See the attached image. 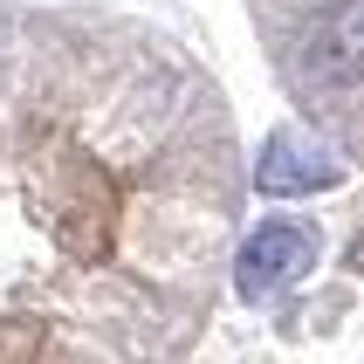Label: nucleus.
Here are the masks:
<instances>
[{
	"instance_id": "f257e3e1",
	"label": "nucleus",
	"mask_w": 364,
	"mask_h": 364,
	"mask_svg": "<svg viewBox=\"0 0 364 364\" xmlns=\"http://www.w3.org/2000/svg\"><path fill=\"white\" fill-rule=\"evenodd\" d=\"M309 268H316V234H309V227H296V220H262V227L241 241L234 289H241L247 303H262V296L296 289Z\"/></svg>"
},
{
	"instance_id": "f03ea898",
	"label": "nucleus",
	"mask_w": 364,
	"mask_h": 364,
	"mask_svg": "<svg viewBox=\"0 0 364 364\" xmlns=\"http://www.w3.org/2000/svg\"><path fill=\"white\" fill-rule=\"evenodd\" d=\"M344 179V165L330 159L323 144H309L303 131H268L262 159H255V186L289 200V193H316V186H337Z\"/></svg>"
},
{
	"instance_id": "7ed1b4c3",
	"label": "nucleus",
	"mask_w": 364,
	"mask_h": 364,
	"mask_svg": "<svg viewBox=\"0 0 364 364\" xmlns=\"http://www.w3.org/2000/svg\"><path fill=\"white\" fill-rule=\"evenodd\" d=\"M303 62L316 82H364V0H337L316 14Z\"/></svg>"
}]
</instances>
